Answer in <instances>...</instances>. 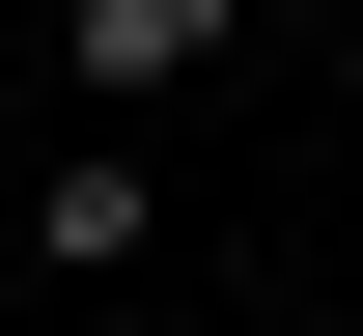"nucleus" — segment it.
<instances>
[{
    "label": "nucleus",
    "instance_id": "f257e3e1",
    "mask_svg": "<svg viewBox=\"0 0 363 336\" xmlns=\"http://www.w3.org/2000/svg\"><path fill=\"white\" fill-rule=\"evenodd\" d=\"M196 56H224V0H56V85L84 112H168Z\"/></svg>",
    "mask_w": 363,
    "mask_h": 336
},
{
    "label": "nucleus",
    "instance_id": "f03ea898",
    "mask_svg": "<svg viewBox=\"0 0 363 336\" xmlns=\"http://www.w3.org/2000/svg\"><path fill=\"white\" fill-rule=\"evenodd\" d=\"M140 224H168V196H140V168H28V252H56V281H112Z\"/></svg>",
    "mask_w": 363,
    "mask_h": 336
}]
</instances>
